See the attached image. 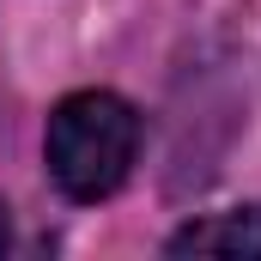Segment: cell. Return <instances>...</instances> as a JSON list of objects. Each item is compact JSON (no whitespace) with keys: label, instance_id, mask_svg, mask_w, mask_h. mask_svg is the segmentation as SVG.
<instances>
[{"label":"cell","instance_id":"3957f363","mask_svg":"<svg viewBox=\"0 0 261 261\" xmlns=\"http://www.w3.org/2000/svg\"><path fill=\"white\" fill-rule=\"evenodd\" d=\"M0 249H6V206H0Z\"/></svg>","mask_w":261,"mask_h":261},{"label":"cell","instance_id":"6da1fadb","mask_svg":"<svg viewBox=\"0 0 261 261\" xmlns=\"http://www.w3.org/2000/svg\"><path fill=\"white\" fill-rule=\"evenodd\" d=\"M49 176L73 200H103L122 189L134 152H140V116L116 91H73L49 116Z\"/></svg>","mask_w":261,"mask_h":261},{"label":"cell","instance_id":"7a4b0ae2","mask_svg":"<svg viewBox=\"0 0 261 261\" xmlns=\"http://www.w3.org/2000/svg\"><path fill=\"white\" fill-rule=\"evenodd\" d=\"M170 255H231V261H261V206L213 213L195 219L170 237Z\"/></svg>","mask_w":261,"mask_h":261}]
</instances>
